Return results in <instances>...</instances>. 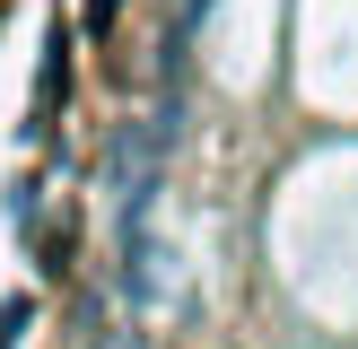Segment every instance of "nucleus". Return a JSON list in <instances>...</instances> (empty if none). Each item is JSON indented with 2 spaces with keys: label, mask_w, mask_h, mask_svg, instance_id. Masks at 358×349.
<instances>
[{
  "label": "nucleus",
  "mask_w": 358,
  "mask_h": 349,
  "mask_svg": "<svg viewBox=\"0 0 358 349\" xmlns=\"http://www.w3.org/2000/svg\"><path fill=\"white\" fill-rule=\"evenodd\" d=\"M35 332V297H9V306H0V349H17Z\"/></svg>",
  "instance_id": "obj_1"
},
{
  "label": "nucleus",
  "mask_w": 358,
  "mask_h": 349,
  "mask_svg": "<svg viewBox=\"0 0 358 349\" xmlns=\"http://www.w3.org/2000/svg\"><path fill=\"white\" fill-rule=\"evenodd\" d=\"M9 227H44V184H9Z\"/></svg>",
  "instance_id": "obj_2"
}]
</instances>
